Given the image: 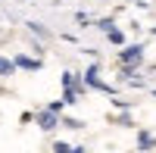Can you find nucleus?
Wrapping results in <instances>:
<instances>
[{"instance_id": "obj_1", "label": "nucleus", "mask_w": 156, "mask_h": 153, "mask_svg": "<svg viewBox=\"0 0 156 153\" xmlns=\"http://www.w3.org/2000/svg\"><path fill=\"white\" fill-rule=\"evenodd\" d=\"M81 78H84L87 87H97V91H103V94H115V87H112V84H103V81L97 78V66H87Z\"/></svg>"}, {"instance_id": "obj_2", "label": "nucleus", "mask_w": 156, "mask_h": 153, "mask_svg": "<svg viewBox=\"0 0 156 153\" xmlns=\"http://www.w3.org/2000/svg\"><path fill=\"white\" fill-rule=\"evenodd\" d=\"M37 125H41V131H53L56 125H62V116L59 112H53V109H44V112H37Z\"/></svg>"}, {"instance_id": "obj_3", "label": "nucleus", "mask_w": 156, "mask_h": 153, "mask_svg": "<svg viewBox=\"0 0 156 153\" xmlns=\"http://www.w3.org/2000/svg\"><path fill=\"white\" fill-rule=\"evenodd\" d=\"M119 59H122V66H137V62L144 59V47H140V44H131V47H125L122 53H119Z\"/></svg>"}, {"instance_id": "obj_4", "label": "nucleus", "mask_w": 156, "mask_h": 153, "mask_svg": "<svg viewBox=\"0 0 156 153\" xmlns=\"http://www.w3.org/2000/svg\"><path fill=\"white\" fill-rule=\"evenodd\" d=\"M16 69H28V72H34V69H41V59H31V56L19 53V56H16Z\"/></svg>"}, {"instance_id": "obj_5", "label": "nucleus", "mask_w": 156, "mask_h": 153, "mask_svg": "<svg viewBox=\"0 0 156 153\" xmlns=\"http://www.w3.org/2000/svg\"><path fill=\"white\" fill-rule=\"evenodd\" d=\"M16 72V59H3L0 56V75H12Z\"/></svg>"}, {"instance_id": "obj_6", "label": "nucleus", "mask_w": 156, "mask_h": 153, "mask_svg": "<svg viewBox=\"0 0 156 153\" xmlns=\"http://www.w3.org/2000/svg\"><path fill=\"white\" fill-rule=\"evenodd\" d=\"M137 147H140V150H150V147H153V137H150L147 131H140V134H137Z\"/></svg>"}, {"instance_id": "obj_7", "label": "nucleus", "mask_w": 156, "mask_h": 153, "mask_svg": "<svg viewBox=\"0 0 156 153\" xmlns=\"http://www.w3.org/2000/svg\"><path fill=\"white\" fill-rule=\"evenodd\" d=\"M106 37H109V44H125V34H122L119 28H109V31H106Z\"/></svg>"}, {"instance_id": "obj_8", "label": "nucleus", "mask_w": 156, "mask_h": 153, "mask_svg": "<svg viewBox=\"0 0 156 153\" xmlns=\"http://www.w3.org/2000/svg\"><path fill=\"white\" fill-rule=\"evenodd\" d=\"M53 153H72V147H69L66 141H56V144H53Z\"/></svg>"}, {"instance_id": "obj_9", "label": "nucleus", "mask_w": 156, "mask_h": 153, "mask_svg": "<svg viewBox=\"0 0 156 153\" xmlns=\"http://www.w3.org/2000/svg\"><path fill=\"white\" fill-rule=\"evenodd\" d=\"M28 28H31L34 34H41V37H47V28H44V25H37V22H28Z\"/></svg>"}, {"instance_id": "obj_10", "label": "nucleus", "mask_w": 156, "mask_h": 153, "mask_svg": "<svg viewBox=\"0 0 156 153\" xmlns=\"http://www.w3.org/2000/svg\"><path fill=\"white\" fill-rule=\"evenodd\" d=\"M62 125H66V128H81V122H78V119H69V116L62 119Z\"/></svg>"}, {"instance_id": "obj_11", "label": "nucleus", "mask_w": 156, "mask_h": 153, "mask_svg": "<svg viewBox=\"0 0 156 153\" xmlns=\"http://www.w3.org/2000/svg\"><path fill=\"white\" fill-rule=\"evenodd\" d=\"M72 153H87V150L84 147H72Z\"/></svg>"}]
</instances>
